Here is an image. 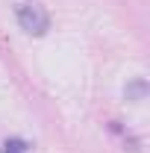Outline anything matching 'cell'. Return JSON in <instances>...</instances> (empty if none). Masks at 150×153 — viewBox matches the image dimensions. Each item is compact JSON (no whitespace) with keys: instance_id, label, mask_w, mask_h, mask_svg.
<instances>
[{"instance_id":"2","label":"cell","mask_w":150,"mask_h":153,"mask_svg":"<svg viewBox=\"0 0 150 153\" xmlns=\"http://www.w3.org/2000/svg\"><path fill=\"white\" fill-rule=\"evenodd\" d=\"M3 153H27V144H24L21 138H6V144H3Z\"/></svg>"},{"instance_id":"1","label":"cell","mask_w":150,"mask_h":153,"mask_svg":"<svg viewBox=\"0 0 150 153\" xmlns=\"http://www.w3.org/2000/svg\"><path fill=\"white\" fill-rule=\"evenodd\" d=\"M18 24L30 36H44L50 30V15H47V9L41 3L27 0V3H18Z\"/></svg>"}]
</instances>
